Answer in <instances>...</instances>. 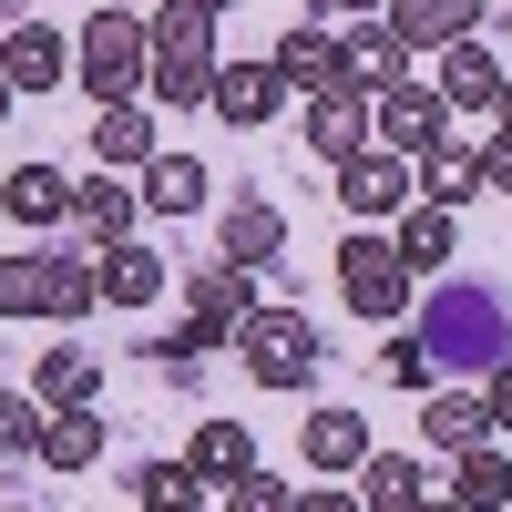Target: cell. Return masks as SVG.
Segmentation results:
<instances>
[{"instance_id":"cell-1","label":"cell","mask_w":512,"mask_h":512,"mask_svg":"<svg viewBox=\"0 0 512 512\" xmlns=\"http://www.w3.org/2000/svg\"><path fill=\"white\" fill-rule=\"evenodd\" d=\"M420 349H431L441 379H482L512 359V308L482 277H431L420 287Z\"/></svg>"},{"instance_id":"cell-2","label":"cell","mask_w":512,"mask_h":512,"mask_svg":"<svg viewBox=\"0 0 512 512\" xmlns=\"http://www.w3.org/2000/svg\"><path fill=\"white\" fill-rule=\"evenodd\" d=\"M216 21L205 11H175V0H164V11L144 21V93H164V103H205L216 93Z\"/></svg>"},{"instance_id":"cell-3","label":"cell","mask_w":512,"mask_h":512,"mask_svg":"<svg viewBox=\"0 0 512 512\" xmlns=\"http://www.w3.org/2000/svg\"><path fill=\"white\" fill-rule=\"evenodd\" d=\"M226 349L246 359V379H256V390H308V379L328 369V328H308L297 308H256V318L226 338Z\"/></svg>"},{"instance_id":"cell-4","label":"cell","mask_w":512,"mask_h":512,"mask_svg":"<svg viewBox=\"0 0 512 512\" xmlns=\"http://www.w3.org/2000/svg\"><path fill=\"white\" fill-rule=\"evenodd\" d=\"M410 267H400V246L379 236V226H359V236H338V297H349V318H369V328H390V318H410Z\"/></svg>"},{"instance_id":"cell-5","label":"cell","mask_w":512,"mask_h":512,"mask_svg":"<svg viewBox=\"0 0 512 512\" xmlns=\"http://www.w3.org/2000/svg\"><path fill=\"white\" fill-rule=\"evenodd\" d=\"M72 72H82L93 103H134L144 93V21L134 11H93L82 41H72Z\"/></svg>"},{"instance_id":"cell-6","label":"cell","mask_w":512,"mask_h":512,"mask_svg":"<svg viewBox=\"0 0 512 512\" xmlns=\"http://www.w3.org/2000/svg\"><path fill=\"white\" fill-rule=\"evenodd\" d=\"M451 134V103L431 93V82H400V93H369V144H390V154H431Z\"/></svg>"},{"instance_id":"cell-7","label":"cell","mask_w":512,"mask_h":512,"mask_svg":"<svg viewBox=\"0 0 512 512\" xmlns=\"http://www.w3.org/2000/svg\"><path fill=\"white\" fill-rule=\"evenodd\" d=\"M328 175H338V205H349L359 226H379V216L410 205V154H390V144H359L349 164H328Z\"/></svg>"},{"instance_id":"cell-8","label":"cell","mask_w":512,"mask_h":512,"mask_svg":"<svg viewBox=\"0 0 512 512\" xmlns=\"http://www.w3.org/2000/svg\"><path fill=\"white\" fill-rule=\"evenodd\" d=\"M0 82L11 93H62L72 82V31L62 21H11L0 31Z\"/></svg>"},{"instance_id":"cell-9","label":"cell","mask_w":512,"mask_h":512,"mask_svg":"<svg viewBox=\"0 0 512 512\" xmlns=\"http://www.w3.org/2000/svg\"><path fill=\"white\" fill-rule=\"evenodd\" d=\"M205 113H216V123H236V134H267V123L287 113L277 62H216V93H205Z\"/></svg>"},{"instance_id":"cell-10","label":"cell","mask_w":512,"mask_h":512,"mask_svg":"<svg viewBox=\"0 0 512 512\" xmlns=\"http://www.w3.org/2000/svg\"><path fill=\"white\" fill-rule=\"evenodd\" d=\"M216 256L246 277H267L277 256H287V216H277V195H236L226 216H216Z\"/></svg>"},{"instance_id":"cell-11","label":"cell","mask_w":512,"mask_h":512,"mask_svg":"<svg viewBox=\"0 0 512 512\" xmlns=\"http://www.w3.org/2000/svg\"><path fill=\"white\" fill-rule=\"evenodd\" d=\"M379 31L420 62V52H441V41H472L482 31V0H379Z\"/></svg>"},{"instance_id":"cell-12","label":"cell","mask_w":512,"mask_h":512,"mask_svg":"<svg viewBox=\"0 0 512 512\" xmlns=\"http://www.w3.org/2000/svg\"><path fill=\"white\" fill-rule=\"evenodd\" d=\"M134 216H144V195L123 185V175H82V185H72V216H62V226H72L82 246L103 256V246H123V236H134Z\"/></svg>"},{"instance_id":"cell-13","label":"cell","mask_w":512,"mask_h":512,"mask_svg":"<svg viewBox=\"0 0 512 512\" xmlns=\"http://www.w3.org/2000/svg\"><path fill=\"white\" fill-rule=\"evenodd\" d=\"M390 246H400V267L420 277V287H431V277H451V256H461V216H451V205H400V226H390Z\"/></svg>"},{"instance_id":"cell-14","label":"cell","mask_w":512,"mask_h":512,"mask_svg":"<svg viewBox=\"0 0 512 512\" xmlns=\"http://www.w3.org/2000/svg\"><path fill=\"white\" fill-rule=\"evenodd\" d=\"M277 82L287 93H349V62H338V21H297L277 41Z\"/></svg>"},{"instance_id":"cell-15","label":"cell","mask_w":512,"mask_h":512,"mask_svg":"<svg viewBox=\"0 0 512 512\" xmlns=\"http://www.w3.org/2000/svg\"><path fill=\"white\" fill-rule=\"evenodd\" d=\"M256 308H267V297H256V277H246V267H226V256H205V267L185 277V318L226 328V338H236V328H246Z\"/></svg>"},{"instance_id":"cell-16","label":"cell","mask_w":512,"mask_h":512,"mask_svg":"<svg viewBox=\"0 0 512 512\" xmlns=\"http://www.w3.org/2000/svg\"><path fill=\"white\" fill-rule=\"evenodd\" d=\"M420 441H431V451H472V441H492V410H482L472 379H441V390H420Z\"/></svg>"},{"instance_id":"cell-17","label":"cell","mask_w":512,"mask_h":512,"mask_svg":"<svg viewBox=\"0 0 512 512\" xmlns=\"http://www.w3.org/2000/svg\"><path fill=\"white\" fill-rule=\"evenodd\" d=\"M431 93L451 103V113H492V93H502V52L472 31V41H441V82Z\"/></svg>"},{"instance_id":"cell-18","label":"cell","mask_w":512,"mask_h":512,"mask_svg":"<svg viewBox=\"0 0 512 512\" xmlns=\"http://www.w3.org/2000/svg\"><path fill=\"white\" fill-rule=\"evenodd\" d=\"M410 195H420V205H451V216H461V205L482 195V144H461V134H441L431 154L410 164Z\"/></svg>"},{"instance_id":"cell-19","label":"cell","mask_w":512,"mask_h":512,"mask_svg":"<svg viewBox=\"0 0 512 512\" xmlns=\"http://www.w3.org/2000/svg\"><path fill=\"white\" fill-rule=\"evenodd\" d=\"M297 451H308V472H318V482H349L359 461H369V420H359V410H308Z\"/></svg>"},{"instance_id":"cell-20","label":"cell","mask_w":512,"mask_h":512,"mask_svg":"<svg viewBox=\"0 0 512 512\" xmlns=\"http://www.w3.org/2000/svg\"><path fill=\"white\" fill-rule=\"evenodd\" d=\"M93 287H103V308H154V297H164V246H134V236L103 246L93 256Z\"/></svg>"},{"instance_id":"cell-21","label":"cell","mask_w":512,"mask_h":512,"mask_svg":"<svg viewBox=\"0 0 512 512\" xmlns=\"http://www.w3.org/2000/svg\"><path fill=\"white\" fill-rule=\"evenodd\" d=\"M297 123H308V154H318V164H349V154L369 144V93H308Z\"/></svg>"},{"instance_id":"cell-22","label":"cell","mask_w":512,"mask_h":512,"mask_svg":"<svg viewBox=\"0 0 512 512\" xmlns=\"http://www.w3.org/2000/svg\"><path fill=\"white\" fill-rule=\"evenodd\" d=\"M0 216L11 226H62L72 216V175L62 164H11V175H0Z\"/></svg>"},{"instance_id":"cell-23","label":"cell","mask_w":512,"mask_h":512,"mask_svg":"<svg viewBox=\"0 0 512 512\" xmlns=\"http://www.w3.org/2000/svg\"><path fill=\"white\" fill-rule=\"evenodd\" d=\"M338 62H349V93H400V82H410V52H400L379 21H349V31H338Z\"/></svg>"},{"instance_id":"cell-24","label":"cell","mask_w":512,"mask_h":512,"mask_svg":"<svg viewBox=\"0 0 512 512\" xmlns=\"http://www.w3.org/2000/svg\"><path fill=\"white\" fill-rule=\"evenodd\" d=\"M31 400H41V410H93V400H103V359L82 349V338H62V349L31 369Z\"/></svg>"},{"instance_id":"cell-25","label":"cell","mask_w":512,"mask_h":512,"mask_svg":"<svg viewBox=\"0 0 512 512\" xmlns=\"http://www.w3.org/2000/svg\"><path fill=\"white\" fill-rule=\"evenodd\" d=\"M349 492H359V512H410L420 492H431V472H420L410 451H379V441H369V461L349 472Z\"/></svg>"},{"instance_id":"cell-26","label":"cell","mask_w":512,"mask_h":512,"mask_svg":"<svg viewBox=\"0 0 512 512\" xmlns=\"http://www.w3.org/2000/svg\"><path fill=\"white\" fill-rule=\"evenodd\" d=\"M134 195H144V216H164V226H175V216H195V205H205V164H195V154H164V144H154V154H144V185H134Z\"/></svg>"},{"instance_id":"cell-27","label":"cell","mask_w":512,"mask_h":512,"mask_svg":"<svg viewBox=\"0 0 512 512\" xmlns=\"http://www.w3.org/2000/svg\"><path fill=\"white\" fill-rule=\"evenodd\" d=\"M185 461H195V472L226 492L236 472H256V431H246L236 410H205V420H195V451H185Z\"/></svg>"},{"instance_id":"cell-28","label":"cell","mask_w":512,"mask_h":512,"mask_svg":"<svg viewBox=\"0 0 512 512\" xmlns=\"http://www.w3.org/2000/svg\"><path fill=\"white\" fill-rule=\"evenodd\" d=\"M41 472H93V461H103V420L93 410H41Z\"/></svg>"},{"instance_id":"cell-29","label":"cell","mask_w":512,"mask_h":512,"mask_svg":"<svg viewBox=\"0 0 512 512\" xmlns=\"http://www.w3.org/2000/svg\"><path fill=\"white\" fill-rule=\"evenodd\" d=\"M0 318H52V246L0 256Z\"/></svg>"},{"instance_id":"cell-30","label":"cell","mask_w":512,"mask_h":512,"mask_svg":"<svg viewBox=\"0 0 512 512\" xmlns=\"http://www.w3.org/2000/svg\"><path fill=\"white\" fill-rule=\"evenodd\" d=\"M205 492L216 482H205L195 461H134V502L144 512H205Z\"/></svg>"},{"instance_id":"cell-31","label":"cell","mask_w":512,"mask_h":512,"mask_svg":"<svg viewBox=\"0 0 512 512\" xmlns=\"http://www.w3.org/2000/svg\"><path fill=\"white\" fill-rule=\"evenodd\" d=\"M451 502H472V512H502V502H512V461H502L492 441L451 451Z\"/></svg>"},{"instance_id":"cell-32","label":"cell","mask_w":512,"mask_h":512,"mask_svg":"<svg viewBox=\"0 0 512 512\" xmlns=\"http://www.w3.org/2000/svg\"><path fill=\"white\" fill-rule=\"evenodd\" d=\"M93 308H103V287H93V246H52V318L82 328Z\"/></svg>"},{"instance_id":"cell-33","label":"cell","mask_w":512,"mask_h":512,"mask_svg":"<svg viewBox=\"0 0 512 512\" xmlns=\"http://www.w3.org/2000/svg\"><path fill=\"white\" fill-rule=\"evenodd\" d=\"M154 154V113L144 103H103V123H93V164H144Z\"/></svg>"},{"instance_id":"cell-34","label":"cell","mask_w":512,"mask_h":512,"mask_svg":"<svg viewBox=\"0 0 512 512\" xmlns=\"http://www.w3.org/2000/svg\"><path fill=\"white\" fill-rule=\"evenodd\" d=\"M226 349V328H205V318H185V328H154L144 338V359L164 369V379H195V359H216Z\"/></svg>"},{"instance_id":"cell-35","label":"cell","mask_w":512,"mask_h":512,"mask_svg":"<svg viewBox=\"0 0 512 512\" xmlns=\"http://www.w3.org/2000/svg\"><path fill=\"white\" fill-rule=\"evenodd\" d=\"M31 451H41V400H11V390H0V472L31 461Z\"/></svg>"},{"instance_id":"cell-36","label":"cell","mask_w":512,"mask_h":512,"mask_svg":"<svg viewBox=\"0 0 512 512\" xmlns=\"http://www.w3.org/2000/svg\"><path fill=\"white\" fill-rule=\"evenodd\" d=\"M379 379H400V390H441V369H431L420 338H390V349H379Z\"/></svg>"},{"instance_id":"cell-37","label":"cell","mask_w":512,"mask_h":512,"mask_svg":"<svg viewBox=\"0 0 512 512\" xmlns=\"http://www.w3.org/2000/svg\"><path fill=\"white\" fill-rule=\"evenodd\" d=\"M226 512H297V492H287L277 472H236V482H226Z\"/></svg>"},{"instance_id":"cell-38","label":"cell","mask_w":512,"mask_h":512,"mask_svg":"<svg viewBox=\"0 0 512 512\" xmlns=\"http://www.w3.org/2000/svg\"><path fill=\"white\" fill-rule=\"evenodd\" d=\"M472 390H482V410H492V431H512V359H502V369H482Z\"/></svg>"},{"instance_id":"cell-39","label":"cell","mask_w":512,"mask_h":512,"mask_svg":"<svg viewBox=\"0 0 512 512\" xmlns=\"http://www.w3.org/2000/svg\"><path fill=\"white\" fill-rule=\"evenodd\" d=\"M482 195H512V134L482 144Z\"/></svg>"},{"instance_id":"cell-40","label":"cell","mask_w":512,"mask_h":512,"mask_svg":"<svg viewBox=\"0 0 512 512\" xmlns=\"http://www.w3.org/2000/svg\"><path fill=\"white\" fill-rule=\"evenodd\" d=\"M297 512H359V492L349 482H318V492H297Z\"/></svg>"},{"instance_id":"cell-41","label":"cell","mask_w":512,"mask_h":512,"mask_svg":"<svg viewBox=\"0 0 512 512\" xmlns=\"http://www.w3.org/2000/svg\"><path fill=\"white\" fill-rule=\"evenodd\" d=\"M338 11H369V21H379V0H318L308 21H338Z\"/></svg>"},{"instance_id":"cell-42","label":"cell","mask_w":512,"mask_h":512,"mask_svg":"<svg viewBox=\"0 0 512 512\" xmlns=\"http://www.w3.org/2000/svg\"><path fill=\"white\" fill-rule=\"evenodd\" d=\"M492 134H512V72H502V93H492Z\"/></svg>"},{"instance_id":"cell-43","label":"cell","mask_w":512,"mask_h":512,"mask_svg":"<svg viewBox=\"0 0 512 512\" xmlns=\"http://www.w3.org/2000/svg\"><path fill=\"white\" fill-rule=\"evenodd\" d=\"M410 512H472V502H451V492H420V502H410Z\"/></svg>"},{"instance_id":"cell-44","label":"cell","mask_w":512,"mask_h":512,"mask_svg":"<svg viewBox=\"0 0 512 512\" xmlns=\"http://www.w3.org/2000/svg\"><path fill=\"white\" fill-rule=\"evenodd\" d=\"M175 11H205V21H216V11H226V0H175Z\"/></svg>"},{"instance_id":"cell-45","label":"cell","mask_w":512,"mask_h":512,"mask_svg":"<svg viewBox=\"0 0 512 512\" xmlns=\"http://www.w3.org/2000/svg\"><path fill=\"white\" fill-rule=\"evenodd\" d=\"M11 103H21V93H11V82H0V123H11Z\"/></svg>"},{"instance_id":"cell-46","label":"cell","mask_w":512,"mask_h":512,"mask_svg":"<svg viewBox=\"0 0 512 512\" xmlns=\"http://www.w3.org/2000/svg\"><path fill=\"white\" fill-rule=\"evenodd\" d=\"M11 512H31V502H11Z\"/></svg>"}]
</instances>
